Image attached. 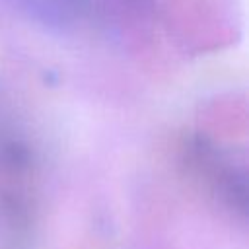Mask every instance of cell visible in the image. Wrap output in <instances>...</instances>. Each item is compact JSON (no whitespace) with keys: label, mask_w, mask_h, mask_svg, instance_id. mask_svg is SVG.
Listing matches in <instances>:
<instances>
[{"label":"cell","mask_w":249,"mask_h":249,"mask_svg":"<svg viewBox=\"0 0 249 249\" xmlns=\"http://www.w3.org/2000/svg\"><path fill=\"white\" fill-rule=\"evenodd\" d=\"M23 19L49 29L70 31L78 27L88 12V0H2Z\"/></svg>","instance_id":"7a4b0ae2"},{"label":"cell","mask_w":249,"mask_h":249,"mask_svg":"<svg viewBox=\"0 0 249 249\" xmlns=\"http://www.w3.org/2000/svg\"><path fill=\"white\" fill-rule=\"evenodd\" d=\"M27 163L19 146L0 140V249H25L31 239L33 202Z\"/></svg>","instance_id":"6da1fadb"}]
</instances>
